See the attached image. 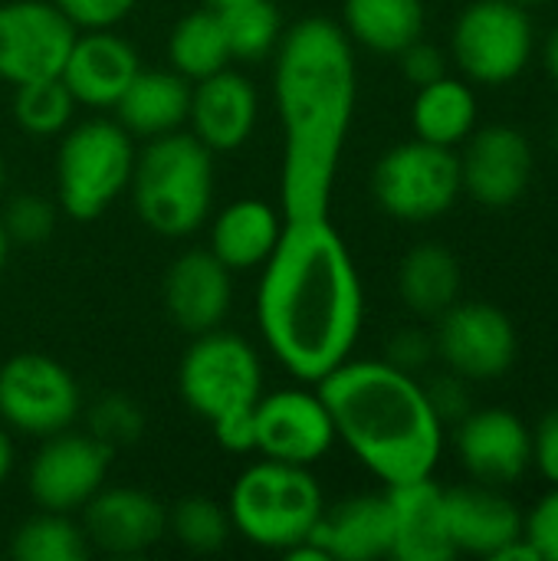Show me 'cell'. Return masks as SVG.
<instances>
[{
  "instance_id": "cell-1",
  "label": "cell",
  "mask_w": 558,
  "mask_h": 561,
  "mask_svg": "<svg viewBox=\"0 0 558 561\" xmlns=\"http://www.w3.org/2000/svg\"><path fill=\"white\" fill-rule=\"evenodd\" d=\"M362 312L355 263L329 217L286 220L257 289V322L273 358L293 378L319 385L349 362Z\"/></svg>"
},
{
  "instance_id": "cell-2",
  "label": "cell",
  "mask_w": 558,
  "mask_h": 561,
  "mask_svg": "<svg viewBox=\"0 0 558 561\" xmlns=\"http://www.w3.org/2000/svg\"><path fill=\"white\" fill-rule=\"evenodd\" d=\"M273 92L283 125V217H329L332 184L355 112V56L345 30L306 16L273 49Z\"/></svg>"
},
{
  "instance_id": "cell-3",
  "label": "cell",
  "mask_w": 558,
  "mask_h": 561,
  "mask_svg": "<svg viewBox=\"0 0 558 561\" xmlns=\"http://www.w3.org/2000/svg\"><path fill=\"white\" fill-rule=\"evenodd\" d=\"M335 440L385 486L431 477L444 450V424L424 385L388 362H342L319 381Z\"/></svg>"
},
{
  "instance_id": "cell-4",
  "label": "cell",
  "mask_w": 558,
  "mask_h": 561,
  "mask_svg": "<svg viewBox=\"0 0 558 561\" xmlns=\"http://www.w3.org/2000/svg\"><path fill=\"white\" fill-rule=\"evenodd\" d=\"M132 204L141 224L161 237L194 233L214 201V151L187 131L148 138L135 154Z\"/></svg>"
},
{
  "instance_id": "cell-5",
  "label": "cell",
  "mask_w": 558,
  "mask_h": 561,
  "mask_svg": "<svg viewBox=\"0 0 558 561\" xmlns=\"http://www.w3.org/2000/svg\"><path fill=\"white\" fill-rule=\"evenodd\" d=\"M230 526L247 542L273 552H289L306 542L326 513L322 490L309 467L260 460L247 467L227 500Z\"/></svg>"
},
{
  "instance_id": "cell-6",
  "label": "cell",
  "mask_w": 558,
  "mask_h": 561,
  "mask_svg": "<svg viewBox=\"0 0 558 561\" xmlns=\"http://www.w3.org/2000/svg\"><path fill=\"white\" fill-rule=\"evenodd\" d=\"M184 404L210 427L250 417L263 398V365L253 345L234 332H201L178 368Z\"/></svg>"
},
{
  "instance_id": "cell-7",
  "label": "cell",
  "mask_w": 558,
  "mask_h": 561,
  "mask_svg": "<svg viewBox=\"0 0 558 561\" xmlns=\"http://www.w3.org/2000/svg\"><path fill=\"white\" fill-rule=\"evenodd\" d=\"M132 135L109 118H89L66 131L56 154L59 207L72 220H95L132 184Z\"/></svg>"
},
{
  "instance_id": "cell-8",
  "label": "cell",
  "mask_w": 558,
  "mask_h": 561,
  "mask_svg": "<svg viewBox=\"0 0 558 561\" xmlns=\"http://www.w3.org/2000/svg\"><path fill=\"white\" fill-rule=\"evenodd\" d=\"M372 194L378 207L405 224H428L447 214L460 187V158L454 148L431 141H401L388 148L372 171Z\"/></svg>"
},
{
  "instance_id": "cell-9",
  "label": "cell",
  "mask_w": 558,
  "mask_h": 561,
  "mask_svg": "<svg viewBox=\"0 0 558 561\" xmlns=\"http://www.w3.org/2000/svg\"><path fill=\"white\" fill-rule=\"evenodd\" d=\"M536 49L529 10L513 0H474L451 33V56L467 82L506 85L526 72Z\"/></svg>"
},
{
  "instance_id": "cell-10",
  "label": "cell",
  "mask_w": 558,
  "mask_h": 561,
  "mask_svg": "<svg viewBox=\"0 0 558 561\" xmlns=\"http://www.w3.org/2000/svg\"><path fill=\"white\" fill-rule=\"evenodd\" d=\"M82 411L76 378L39 352L13 355L0 365V417L26 437L69 431Z\"/></svg>"
},
{
  "instance_id": "cell-11",
  "label": "cell",
  "mask_w": 558,
  "mask_h": 561,
  "mask_svg": "<svg viewBox=\"0 0 558 561\" xmlns=\"http://www.w3.org/2000/svg\"><path fill=\"white\" fill-rule=\"evenodd\" d=\"M434 352L447 365V371L467 381H493L503 378L516 355L520 339L513 319L490 302H454L437 316Z\"/></svg>"
},
{
  "instance_id": "cell-12",
  "label": "cell",
  "mask_w": 558,
  "mask_h": 561,
  "mask_svg": "<svg viewBox=\"0 0 558 561\" xmlns=\"http://www.w3.org/2000/svg\"><path fill=\"white\" fill-rule=\"evenodd\" d=\"M76 33L53 0L0 3V79L16 89L59 76Z\"/></svg>"
},
{
  "instance_id": "cell-13",
  "label": "cell",
  "mask_w": 558,
  "mask_h": 561,
  "mask_svg": "<svg viewBox=\"0 0 558 561\" xmlns=\"http://www.w3.org/2000/svg\"><path fill=\"white\" fill-rule=\"evenodd\" d=\"M335 444V424L319 391L286 388L253 408V450L266 460L312 467Z\"/></svg>"
},
{
  "instance_id": "cell-14",
  "label": "cell",
  "mask_w": 558,
  "mask_h": 561,
  "mask_svg": "<svg viewBox=\"0 0 558 561\" xmlns=\"http://www.w3.org/2000/svg\"><path fill=\"white\" fill-rule=\"evenodd\" d=\"M112 467V447L92 434L59 431L43 437L30 467V496L49 513H79L102 486Z\"/></svg>"
},
{
  "instance_id": "cell-15",
  "label": "cell",
  "mask_w": 558,
  "mask_h": 561,
  "mask_svg": "<svg viewBox=\"0 0 558 561\" xmlns=\"http://www.w3.org/2000/svg\"><path fill=\"white\" fill-rule=\"evenodd\" d=\"M457 158L464 194L483 207L516 204L533 181V148L513 125L474 128Z\"/></svg>"
},
{
  "instance_id": "cell-16",
  "label": "cell",
  "mask_w": 558,
  "mask_h": 561,
  "mask_svg": "<svg viewBox=\"0 0 558 561\" xmlns=\"http://www.w3.org/2000/svg\"><path fill=\"white\" fill-rule=\"evenodd\" d=\"M460 467L487 486L516 483L533 467V431L506 408L470 411L454 424Z\"/></svg>"
},
{
  "instance_id": "cell-17",
  "label": "cell",
  "mask_w": 558,
  "mask_h": 561,
  "mask_svg": "<svg viewBox=\"0 0 558 561\" xmlns=\"http://www.w3.org/2000/svg\"><path fill=\"white\" fill-rule=\"evenodd\" d=\"M82 533L109 556H138L168 533V510L141 490L102 486L82 506Z\"/></svg>"
},
{
  "instance_id": "cell-18",
  "label": "cell",
  "mask_w": 558,
  "mask_h": 561,
  "mask_svg": "<svg viewBox=\"0 0 558 561\" xmlns=\"http://www.w3.org/2000/svg\"><path fill=\"white\" fill-rule=\"evenodd\" d=\"M138 53L125 36L112 30H82L72 39L59 79L72 92L76 105L115 108V102L138 76Z\"/></svg>"
},
{
  "instance_id": "cell-19",
  "label": "cell",
  "mask_w": 558,
  "mask_h": 561,
  "mask_svg": "<svg viewBox=\"0 0 558 561\" xmlns=\"http://www.w3.org/2000/svg\"><path fill=\"white\" fill-rule=\"evenodd\" d=\"M257 89L247 76L220 69L191 85V135L214 154L237 151L257 125Z\"/></svg>"
},
{
  "instance_id": "cell-20",
  "label": "cell",
  "mask_w": 558,
  "mask_h": 561,
  "mask_svg": "<svg viewBox=\"0 0 558 561\" xmlns=\"http://www.w3.org/2000/svg\"><path fill=\"white\" fill-rule=\"evenodd\" d=\"M234 283L230 270L210 250L181 253L164 276V306L178 329L201 335L220 329L230 312Z\"/></svg>"
},
{
  "instance_id": "cell-21",
  "label": "cell",
  "mask_w": 558,
  "mask_h": 561,
  "mask_svg": "<svg viewBox=\"0 0 558 561\" xmlns=\"http://www.w3.org/2000/svg\"><path fill=\"white\" fill-rule=\"evenodd\" d=\"M391 503V559L398 561H451L457 556L447 529L444 486L434 477L388 486Z\"/></svg>"
},
{
  "instance_id": "cell-22",
  "label": "cell",
  "mask_w": 558,
  "mask_h": 561,
  "mask_svg": "<svg viewBox=\"0 0 558 561\" xmlns=\"http://www.w3.org/2000/svg\"><path fill=\"white\" fill-rule=\"evenodd\" d=\"M447 506V529L457 556H480L497 559V552L523 536V513L500 486L474 483L444 490Z\"/></svg>"
},
{
  "instance_id": "cell-23",
  "label": "cell",
  "mask_w": 558,
  "mask_h": 561,
  "mask_svg": "<svg viewBox=\"0 0 558 561\" xmlns=\"http://www.w3.org/2000/svg\"><path fill=\"white\" fill-rule=\"evenodd\" d=\"M391 503L385 496H352L326 510L309 533V546L326 561L391 559Z\"/></svg>"
},
{
  "instance_id": "cell-24",
  "label": "cell",
  "mask_w": 558,
  "mask_h": 561,
  "mask_svg": "<svg viewBox=\"0 0 558 561\" xmlns=\"http://www.w3.org/2000/svg\"><path fill=\"white\" fill-rule=\"evenodd\" d=\"M191 82L174 69H138L115 102L118 125L132 138H158L187 122Z\"/></svg>"
},
{
  "instance_id": "cell-25",
  "label": "cell",
  "mask_w": 558,
  "mask_h": 561,
  "mask_svg": "<svg viewBox=\"0 0 558 561\" xmlns=\"http://www.w3.org/2000/svg\"><path fill=\"white\" fill-rule=\"evenodd\" d=\"M283 217L260 197H243L227 204L214 217L210 230V253L230 270H257L270 260L283 237Z\"/></svg>"
},
{
  "instance_id": "cell-26",
  "label": "cell",
  "mask_w": 558,
  "mask_h": 561,
  "mask_svg": "<svg viewBox=\"0 0 558 561\" xmlns=\"http://www.w3.org/2000/svg\"><path fill=\"white\" fill-rule=\"evenodd\" d=\"M411 128L414 138L457 148L477 128V95L467 79L441 76L418 89L411 102Z\"/></svg>"
},
{
  "instance_id": "cell-27",
  "label": "cell",
  "mask_w": 558,
  "mask_h": 561,
  "mask_svg": "<svg viewBox=\"0 0 558 561\" xmlns=\"http://www.w3.org/2000/svg\"><path fill=\"white\" fill-rule=\"evenodd\" d=\"M460 263L441 243L414 247L398 266V293L414 316L437 319L460 299Z\"/></svg>"
},
{
  "instance_id": "cell-28",
  "label": "cell",
  "mask_w": 558,
  "mask_h": 561,
  "mask_svg": "<svg viewBox=\"0 0 558 561\" xmlns=\"http://www.w3.org/2000/svg\"><path fill=\"white\" fill-rule=\"evenodd\" d=\"M345 30L382 56H398L424 33V0H345Z\"/></svg>"
},
{
  "instance_id": "cell-29",
  "label": "cell",
  "mask_w": 558,
  "mask_h": 561,
  "mask_svg": "<svg viewBox=\"0 0 558 561\" xmlns=\"http://www.w3.org/2000/svg\"><path fill=\"white\" fill-rule=\"evenodd\" d=\"M168 59H171V69L181 72L187 82H197L204 76L227 69L230 46L224 36L220 13L214 7L184 13L168 36Z\"/></svg>"
},
{
  "instance_id": "cell-30",
  "label": "cell",
  "mask_w": 558,
  "mask_h": 561,
  "mask_svg": "<svg viewBox=\"0 0 558 561\" xmlns=\"http://www.w3.org/2000/svg\"><path fill=\"white\" fill-rule=\"evenodd\" d=\"M10 556L16 561H82L89 556V539L66 513L43 510L13 533Z\"/></svg>"
},
{
  "instance_id": "cell-31",
  "label": "cell",
  "mask_w": 558,
  "mask_h": 561,
  "mask_svg": "<svg viewBox=\"0 0 558 561\" xmlns=\"http://www.w3.org/2000/svg\"><path fill=\"white\" fill-rule=\"evenodd\" d=\"M217 13L224 23L230 59L253 62V59H263L266 53H273L280 46L283 20H280V10L273 7V0H240V3H230Z\"/></svg>"
},
{
  "instance_id": "cell-32",
  "label": "cell",
  "mask_w": 558,
  "mask_h": 561,
  "mask_svg": "<svg viewBox=\"0 0 558 561\" xmlns=\"http://www.w3.org/2000/svg\"><path fill=\"white\" fill-rule=\"evenodd\" d=\"M72 112H76V99L59 76L16 85L13 118L30 135H39V138L59 135L72 122Z\"/></svg>"
},
{
  "instance_id": "cell-33",
  "label": "cell",
  "mask_w": 558,
  "mask_h": 561,
  "mask_svg": "<svg viewBox=\"0 0 558 561\" xmlns=\"http://www.w3.org/2000/svg\"><path fill=\"white\" fill-rule=\"evenodd\" d=\"M168 529L191 552H217L227 546V539L234 533L227 506H220L207 496L181 500L168 516Z\"/></svg>"
},
{
  "instance_id": "cell-34",
  "label": "cell",
  "mask_w": 558,
  "mask_h": 561,
  "mask_svg": "<svg viewBox=\"0 0 558 561\" xmlns=\"http://www.w3.org/2000/svg\"><path fill=\"white\" fill-rule=\"evenodd\" d=\"M10 243H23V247H36L43 240H49V233L56 230V207L46 197L36 194H20L7 204L3 217H0Z\"/></svg>"
},
{
  "instance_id": "cell-35",
  "label": "cell",
  "mask_w": 558,
  "mask_h": 561,
  "mask_svg": "<svg viewBox=\"0 0 558 561\" xmlns=\"http://www.w3.org/2000/svg\"><path fill=\"white\" fill-rule=\"evenodd\" d=\"M141 411L135 408V401L122 398V394H109L102 401L92 404L89 411V434L99 437L102 444H109L112 450L118 444H132L141 434Z\"/></svg>"
},
{
  "instance_id": "cell-36",
  "label": "cell",
  "mask_w": 558,
  "mask_h": 561,
  "mask_svg": "<svg viewBox=\"0 0 558 561\" xmlns=\"http://www.w3.org/2000/svg\"><path fill=\"white\" fill-rule=\"evenodd\" d=\"M76 30H112L122 23L138 0H53Z\"/></svg>"
},
{
  "instance_id": "cell-37",
  "label": "cell",
  "mask_w": 558,
  "mask_h": 561,
  "mask_svg": "<svg viewBox=\"0 0 558 561\" xmlns=\"http://www.w3.org/2000/svg\"><path fill=\"white\" fill-rule=\"evenodd\" d=\"M523 536L543 561H558V486L523 516Z\"/></svg>"
},
{
  "instance_id": "cell-38",
  "label": "cell",
  "mask_w": 558,
  "mask_h": 561,
  "mask_svg": "<svg viewBox=\"0 0 558 561\" xmlns=\"http://www.w3.org/2000/svg\"><path fill=\"white\" fill-rule=\"evenodd\" d=\"M467 385L470 381L460 378V375H454V371H447V375L434 378L431 385H424V394H428L434 414L441 417V424H457V421H464L474 411L470 408V388Z\"/></svg>"
},
{
  "instance_id": "cell-39",
  "label": "cell",
  "mask_w": 558,
  "mask_h": 561,
  "mask_svg": "<svg viewBox=\"0 0 558 561\" xmlns=\"http://www.w3.org/2000/svg\"><path fill=\"white\" fill-rule=\"evenodd\" d=\"M398 59H401L405 79L411 85H418V89L434 82V79H441V76H447V56L434 43H428V39H414L411 46H405L398 53Z\"/></svg>"
},
{
  "instance_id": "cell-40",
  "label": "cell",
  "mask_w": 558,
  "mask_h": 561,
  "mask_svg": "<svg viewBox=\"0 0 558 561\" xmlns=\"http://www.w3.org/2000/svg\"><path fill=\"white\" fill-rule=\"evenodd\" d=\"M434 355H437L434 352V339H428L418 329H405V332H398L388 342V358L385 362L395 365V368H401V371H408V375H418Z\"/></svg>"
},
{
  "instance_id": "cell-41",
  "label": "cell",
  "mask_w": 558,
  "mask_h": 561,
  "mask_svg": "<svg viewBox=\"0 0 558 561\" xmlns=\"http://www.w3.org/2000/svg\"><path fill=\"white\" fill-rule=\"evenodd\" d=\"M533 467L546 483L558 486V411L546 414L533 431Z\"/></svg>"
},
{
  "instance_id": "cell-42",
  "label": "cell",
  "mask_w": 558,
  "mask_h": 561,
  "mask_svg": "<svg viewBox=\"0 0 558 561\" xmlns=\"http://www.w3.org/2000/svg\"><path fill=\"white\" fill-rule=\"evenodd\" d=\"M543 62H546V72H549V79L556 82V89H558V26L549 33V39H546Z\"/></svg>"
},
{
  "instance_id": "cell-43",
  "label": "cell",
  "mask_w": 558,
  "mask_h": 561,
  "mask_svg": "<svg viewBox=\"0 0 558 561\" xmlns=\"http://www.w3.org/2000/svg\"><path fill=\"white\" fill-rule=\"evenodd\" d=\"M10 470H13V444H10V437L0 431V483L10 477Z\"/></svg>"
},
{
  "instance_id": "cell-44",
  "label": "cell",
  "mask_w": 558,
  "mask_h": 561,
  "mask_svg": "<svg viewBox=\"0 0 558 561\" xmlns=\"http://www.w3.org/2000/svg\"><path fill=\"white\" fill-rule=\"evenodd\" d=\"M7 256H10V237H7V230H3V224H0V273H3V266H7Z\"/></svg>"
},
{
  "instance_id": "cell-45",
  "label": "cell",
  "mask_w": 558,
  "mask_h": 561,
  "mask_svg": "<svg viewBox=\"0 0 558 561\" xmlns=\"http://www.w3.org/2000/svg\"><path fill=\"white\" fill-rule=\"evenodd\" d=\"M230 3H240V0H207V7H214V10H224Z\"/></svg>"
},
{
  "instance_id": "cell-46",
  "label": "cell",
  "mask_w": 558,
  "mask_h": 561,
  "mask_svg": "<svg viewBox=\"0 0 558 561\" xmlns=\"http://www.w3.org/2000/svg\"><path fill=\"white\" fill-rule=\"evenodd\" d=\"M513 3H520V7H533V3H543V0H513Z\"/></svg>"
},
{
  "instance_id": "cell-47",
  "label": "cell",
  "mask_w": 558,
  "mask_h": 561,
  "mask_svg": "<svg viewBox=\"0 0 558 561\" xmlns=\"http://www.w3.org/2000/svg\"><path fill=\"white\" fill-rule=\"evenodd\" d=\"M3 184H7V171H3V161H0V191H3Z\"/></svg>"
},
{
  "instance_id": "cell-48",
  "label": "cell",
  "mask_w": 558,
  "mask_h": 561,
  "mask_svg": "<svg viewBox=\"0 0 558 561\" xmlns=\"http://www.w3.org/2000/svg\"><path fill=\"white\" fill-rule=\"evenodd\" d=\"M553 145H556V151H558V118H556V125H553Z\"/></svg>"
}]
</instances>
